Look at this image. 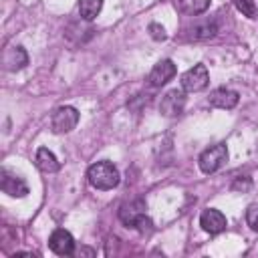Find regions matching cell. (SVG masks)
<instances>
[{"mask_svg":"<svg viewBox=\"0 0 258 258\" xmlns=\"http://www.w3.org/2000/svg\"><path fill=\"white\" fill-rule=\"evenodd\" d=\"M147 206L143 200H133L129 204H123L119 208V220L127 226V228H139L141 232L151 230V220L147 218Z\"/></svg>","mask_w":258,"mask_h":258,"instance_id":"cell-2","label":"cell"},{"mask_svg":"<svg viewBox=\"0 0 258 258\" xmlns=\"http://www.w3.org/2000/svg\"><path fill=\"white\" fill-rule=\"evenodd\" d=\"M34 163L42 173H54V171L60 169V163H58L56 155L48 147H38V151L34 155Z\"/></svg>","mask_w":258,"mask_h":258,"instance_id":"cell-13","label":"cell"},{"mask_svg":"<svg viewBox=\"0 0 258 258\" xmlns=\"http://www.w3.org/2000/svg\"><path fill=\"white\" fill-rule=\"evenodd\" d=\"M250 185H252V181H250V177H244V181H242V175L232 183V189H250Z\"/></svg>","mask_w":258,"mask_h":258,"instance_id":"cell-20","label":"cell"},{"mask_svg":"<svg viewBox=\"0 0 258 258\" xmlns=\"http://www.w3.org/2000/svg\"><path fill=\"white\" fill-rule=\"evenodd\" d=\"M246 224H248L254 232H258V204H252V206L246 210Z\"/></svg>","mask_w":258,"mask_h":258,"instance_id":"cell-18","label":"cell"},{"mask_svg":"<svg viewBox=\"0 0 258 258\" xmlns=\"http://www.w3.org/2000/svg\"><path fill=\"white\" fill-rule=\"evenodd\" d=\"M28 64V52L22 46H8L4 52V69L6 71H20Z\"/></svg>","mask_w":258,"mask_h":258,"instance_id":"cell-12","label":"cell"},{"mask_svg":"<svg viewBox=\"0 0 258 258\" xmlns=\"http://www.w3.org/2000/svg\"><path fill=\"white\" fill-rule=\"evenodd\" d=\"M234 6L238 12H242V16H248V18H256V4L254 0H234Z\"/></svg>","mask_w":258,"mask_h":258,"instance_id":"cell-17","label":"cell"},{"mask_svg":"<svg viewBox=\"0 0 258 258\" xmlns=\"http://www.w3.org/2000/svg\"><path fill=\"white\" fill-rule=\"evenodd\" d=\"M87 177H89V183L95 187V189H101V191H107V189H113L119 185L121 181V173L117 169V165L113 161H97L89 167L87 171Z\"/></svg>","mask_w":258,"mask_h":258,"instance_id":"cell-1","label":"cell"},{"mask_svg":"<svg viewBox=\"0 0 258 258\" xmlns=\"http://www.w3.org/2000/svg\"><path fill=\"white\" fill-rule=\"evenodd\" d=\"M238 101H240L238 91L226 89V87L214 89V91L210 93V97H208V103H210L212 107H218V109H234V107L238 105Z\"/></svg>","mask_w":258,"mask_h":258,"instance_id":"cell-11","label":"cell"},{"mask_svg":"<svg viewBox=\"0 0 258 258\" xmlns=\"http://www.w3.org/2000/svg\"><path fill=\"white\" fill-rule=\"evenodd\" d=\"M147 30H149V34H151L153 40H165V38H167L165 28H163L161 24H157V22H151V24L147 26Z\"/></svg>","mask_w":258,"mask_h":258,"instance_id":"cell-19","label":"cell"},{"mask_svg":"<svg viewBox=\"0 0 258 258\" xmlns=\"http://www.w3.org/2000/svg\"><path fill=\"white\" fill-rule=\"evenodd\" d=\"M175 8L185 16H198L210 8V0H175Z\"/></svg>","mask_w":258,"mask_h":258,"instance_id":"cell-15","label":"cell"},{"mask_svg":"<svg viewBox=\"0 0 258 258\" xmlns=\"http://www.w3.org/2000/svg\"><path fill=\"white\" fill-rule=\"evenodd\" d=\"M0 187L4 194L12 196V198H24L28 194V185L22 177H18L16 173H10L8 169L0 171Z\"/></svg>","mask_w":258,"mask_h":258,"instance_id":"cell-8","label":"cell"},{"mask_svg":"<svg viewBox=\"0 0 258 258\" xmlns=\"http://www.w3.org/2000/svg\"><path fill=\"white\" fill-rule=\"evenodd\" d=\"M101 8H103V0H81L79 2V14L83 20H95Z\"/></svg>","mask_w":258,"mask_h":258,"instance_id":"cell-16","label":"cell"},{"mask_svg":"<svg viewBox=\"0 0 258 258\" xmlns=\"http://www.w3.org/2000/svg\"><path fill=\"white\" fill-rule=\"evenodd\" d=\"M175 73H177L175 62H173L171 58H163V60H159V62L151 69L147 81H149L151 87H163L167 81H171V79L175 77Z\"/></svg>","mask_w":258,"mask_h":258,"instance_id":"cell-9","label":"cell"},{"mask_svg":"<svg viewBox=\"0 0 258 258\" xmlns=\"http://www.w3.org/2000/svg\"><path fill=\"white\" fill-rule=\"evenodd\" d=\"M48 248L58 256H71L75 254V238L69 230L56 228L48 238Z\"/></svg>","mask_w":258,"mask_h":258,"instance_id":"cell-7","label":"cell"},{"mask_svg":"<svg viewBox=\"0 0 258 258\" xmlns=\"http://www.w3.org/2000/svg\"><path fill=\"white\" fill-rule=\"evenodd\" d=\"M200 226H202L206 232H210V234H220V232L226 230L228 220H226V216H224L220 210L208 208V210H204L202 216H200Z\"/></svg>","mask_w":258,"mask_h":258,"instance_id":"cell-10","label":"cell"},{"mask_svg":"<svg viewBox=\"0 0 258 258\" xmlns=\"http://www.w3.org/2000/svg\"><path fill=\"white\" fill-rule=\"evenodd\" d=\"M185 32H187V38H189V40H206V38L216 36V32H218V22H216V20L196 22V24H191Z\"/></svg>","mask_w":258,"mask_h":258,"instance_id":"cell-14","label":"cell"},{"mask_svg":"<svg viewBox=\"0 0 258 258\" xmlns=\"http://www.w3.org/2000/svg\"><path fill=\"white\" fill-rule=\"evenodd\" d=\"M79 119H81V115H79V111H77L75 107L62 105V107H58V109L52 113V117H50V127H52L54 133H69V131H73V129L77 127Z\"/></svg>","mask_w":258,"mask_h":258,"instance_id":"cell-5","label":"cell"},{"mask_svg":"<svg viewBox=\"0 0 258 258\" xmlns=\"http://www.w3.org/2000/svg\"><path fill=\"white\" fill-rule=\"evenodd\" d=\"M210 83V73L206 69V64H194L191 69H187L183 75H181V89L185 93H198V91H204Z\"/></svg>","mask_w":258,"mask_h":258,"instance_id":"cell-4","label":"cell"},{"mask_svg":"<svg viewBox=\"0 0 258 258\" xmlns=\"http://www.w3.org/2000/svg\"><path fill=\"white\" fill-rule=\"evenodd\" d=\"M226 161H228V147L224 143H218V145H212L206 151H202V155L198 159V165L204 173H214Z\"/></svg>","mask_w":258,"mask_h":258,"instance_id":"cell-3","label":"cell"},{"mask_svg":"<svg viewBox=\"0 0 258 258\" xmlns=\"http://www.w3.org/2000/svg\"><path fill=\"white\" fill-rule=\"evenodd\" d=\"M185 107V91L183 89H169L159 103V111L165 117H177Z\"/></svg>","mask_w":258,"mask_h":258,"instance_id":"cell-6","label":"cell"}]
</instances>
